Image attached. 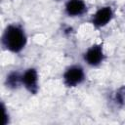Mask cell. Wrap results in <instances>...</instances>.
Segmentation results:
<instances>
[{"instance_id": "7", "label": "cell", "mask_w": 125, "mask_h": 125, "mask_svg": "<svg viewBox=\"0 0 125 125\" xmlns=\"http://www.w3.org/2000/svg\"><path fill=\"white\" fill-rule=\"evenodd\" d=\"M5 86L10 90H17L21 85V73L18 70L9 72L5 78Z\"/></svg>"}, {"instance_id": "1", "label": "cell", "mask_w": 125, "mask_h": 125, "mask_svg": "<svg viewBox=\"0 0 125 125\" xmlns=\"http://www.w3.org/2000/svg\"><path fill=\"white\" fill-rule=\"evenodd\" d=\"M1 43L5 50L18 54L27 44V36L23 27L19 23H11L6 26L2 33Z\"/></svg>"}, {"instance_id": "3", "label": "cell", "mask_w": 125, "mask_h": 125, "mask_svg": "<svg viewBox=\"0 0 125 125\" xmlns=\"http://www.w3.org/2000/svg\"><path fill=\"white\" fill-rule=\"evenodd\" d=\"M105 55L104 51L103 43H96L91 45L83 54L84 62L92 67H97L101 65L104 61Z\"/></svg>"}, {"instance_id": "2", "label": "cell", "mask_w": 125, "mask_h": 125, "mask_svg": "<svg viewBox=\"0 0 125 125\" xmlns=\"http://www.w3.org/2000/svg\"><path fill=\"white\" fill-rule=\"evenodd\" d=\"M86 78L84 68L79 64L69 65L62 74L63 84L67 88H75L82 84Z\"/></svg>"}, {"instance_id": "4", "label": "cell", "mask_w": 125, "mask_h": 125, "mask_svg": "<svg viewBox=\"0 0 125 125\" xmlns=\"http://www.w3.org/2000/svg\"><path fill=\"white\" fill-rule=\"evenodd\" d=\"M114 12L111 6H103L99 8L91 17V23L96 29L106 26L113 19Z\"/></svg>"}, {"instance_id": "8", "label": "cell", "mask_w": 125, "mask_h": 125, "mask_svg": "<svg viewBox=\"0 0 125 125\" xmlns=\"http://www.w3.org/2000/svg\"><path fill=\"white\" fill-rule=\"evenodd\" d=\"M113 101L118 106L120 107L125 106V85L120 86L115 91L113 96Z\"/></svg>"}, {"instance_id": "6", "label": "cell", "mask_w": 125, "mask_h": 125, "mask_svg": "<svg viewBox=\"0 0 125 125\" xmlns=\"http://www.w3.org/2000/svg\"><path fill=\"white\" fill-rule=\"evenodd\" d=\"M88 11V6L84 0H67L64 5V13L69 18L84 16Z\"/></svg>"}, {"instance_id": "5", "label": "cell", "mask_w": 125, "mask_h": 125, "mask_svg": "<svg viewBox=\"0 0 125 125\" xmlns=\"http://www.w3.org/2000/svg\"><path fill=\"white\" fill-rule=\"evenodd\" d=\"M21 85L31 95H36L39 91L38 71L34 67H28L21 73Z\"/></svg>"}, {"instance_id": "9", "label": "cell", "mask_w": 125, "mask_h": 125, "mask_svg": "<svg viewBox=\"0 0 125 125\" xmlns=\"http://www.w3.org/2000/svg\"><path fill=\"white\" fill-rule=\"evenodd\" d=\"M58 1H59V0H58Z\"/></svg>"}]
</instances>
